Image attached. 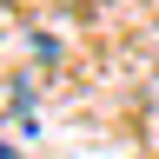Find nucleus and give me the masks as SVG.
Returning <instances> with one entry per match:
<instances>
[{
	"mask_svg": "<svg viewBox=\"0 0 159 159\" xmlns=\"http://www.w3.org/2000/svg\"><path fill=\"white\" fill-rule=\"evenodd\" d=\"M66 7H93V0H66Z\"/></svg>",
	"mask_w": 159,
	"mask_h": 159,
	"instance_id": "f257e3e1",
	"label": "nucleus"
},
{
	"mask_svg": "<svg viewBox=\"0 0 159 159\" xmlns=\"http://www.w3.org/2000/svg\"><path fill=\"white\" fill-rule=\"evenodd\" d=\"M0 159H20V152H7V146H0Z\"/></svg>",
	"mask_w": 159,
	"mask_h": 159,
	"instance_id": "f03ea898",
	"label": "nucleus"
}]
</instances>
